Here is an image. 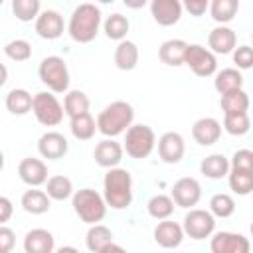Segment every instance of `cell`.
<instances>
[{
  "label": "cell",
  "instance_id": "4316f807",
  "mask_svg": "<svg viewBox=\"0 0 253 253\" xmlns=\"http://www.w3.org/2000/svg\"><path fill=\"white\" fill-rule=\"evenodd\" d=\"M4 105L6 109L12 113V115H28L32 111V105H34V97L26 91V89H12L6 93V99H4Z\"/></svg>",
  "mask_w": 253,
  "mask_h": 253
},
{
  "label": "cell",
  "instance_id": "8992f818",
  "mask_svg": "<svg viewBox=\"0 0 253 253\" xmlns=\"http://www.w3.org/2000/svg\"><path fill=\"white\" fill-rule=\"evenodd\" d=\"M123 146H125V152L134 160L148 158L156 146V134L148 125H142V123L130 125L125 132Z\"/></svg>",
  "mask_w": 253,
  "mask_h": 253
},
{
  "label": "cell",
  "instance_id": "277c9868",
  "mask_svg": "<svg viewBox=\"0 0 253 253\" xmlns=\"http://www.w3.org/2000/svg\"><path fill=\"white\" fill-rule=\"evenodd\" d=\"M71 206L75 215L83 221V223H101L105 219L107 213V200L103 194H99L93 188H81L77 192H73L71 196Z\"/></svg>",
  "mask_w": 253,
  "mask_h": 253
},
{
  "label": "cell",
  "instance_id": "1f68e13d",
  "mask_svg": "<svg viewBox=\"0 0 253 253\" xmlns=\"http://www.w3.org/2000/svg\"><path fill=\"white\" fill-rule=\"evenodd\" d=\"M89 97L79 91V89H71L65 93V99H63V109H65V115L71 119V117H77V115H83V113H89Z\"/></svg>",
  "mask_w": 253,
  "mask_h": 253
},
{
  "label": "cell",
  "instance_id": "ffe728a7",
  "mask_svg": "<svg viewBox=\"0 0 253 253\" xmlns=\"http://www.w3.org/2000/svg\"><path fill=\"white\" fill-rule=\"evenodd\" d=\"M36 34L42 40H57L63 34V18L57 10H43L36 18Z\"/></svg>",
  "mask_w": 253,
  "mask_h": 253
},
{
  "label": "cell",
  "instance_id": "8fae6325",
  "mask_svg": "<svg viewBox=\"0 0 253 253\" xmlns=\"http://www.w3.org/2000/svg\"><path fill=\"white\" fill-rule=\"evenodd\" d=\"M210 249L213 253H249L251 243L245 235L233 231H217L210 241Z\"/></svg>",
  "mask_w": 253,
  "mask_h": 253
},
{
  "label": "cell",
  "instance_id": "30bf717a",
  "mask_svg": "<svg viewBox=\"0 0 253 253\" xmlns=\"http://www.w3.org/2000/svg\"><path fill=\"white\" fill-rule=\"evenodd\" d=\"M170 196H172V200H174V204L178 208L190 210V208L198 206V202L202 198V186H200V182L196 178L186 176V178H180V180L174 182Z\"/></svg>",
  "mask_w": 253,
  "mask_h": 253
},
{
  "label": "cell",
  "instance_id": "f6af8a7d",
  "mask_svg": "<svg viewBox=\"0 0 253 253\" xmlns=\"http://www.w3.org/2000/svg\"><path fill=\"white\" fill-rule=\"evenodd\" d=\"M12 202L6 198V196H0V223H6L10 217H12Z\"/></svg>",
  "mask_w": 253,
  "mask_h": 253
},
{
  "label": "cell",
  "instance_id": "ee69618b",
  "mask_svg": "<svg viewBox=\"0 0 253 253\" xmlns=\"http://www.w3.org/2000/svg\"><path fill=\"white\" fill-rule=\"evenodd\" d=\"M14 243H16V233L6 223H2L0 225V251L10 253L14 249Z\"/></svg>",
  "mask_w": 253,
  "mask_h": 253
},
{
  "label": "cell",
  "instance_id": "ac0fdd59",
  "mask_svg": "<svg viewBox=\"0 0 253 253\" xmlns=\"http://www.w3.org/2000/svg\"><path fill=\"white\" fill-rule=\"evenodd\" d=\"M208 45L213 53L227 55L237 47V34L229 26L219 24L208 34Z\"/></svg>",
  "mask_w": 253,
  "mask_h": 253
},
{
  "label": "cell",
  "instance_id": "d6a6232c",
  "mask_svg": "<svg viewBox=\"0 0 253 253\" xmlns=\"http://www.w3.org/2000/svg\"><path fill=\"white\" fill-rule=\"evenodd\" d=\"M251 121L247 111H237V113H223V128L231 136H243L249 132Z\"/></svg>",
  "mask_w": 253,
  "mask_h": 253
},
{
  "label": "cell",
  "instance_id": "484cf974",
  "mask_svg": "<svg viewBox=\"0 0 253 253\" xmlns=\"http://www.w3.org/2000/svg\"><path fill=\"white\" fill-rule=\"evenodd\" d=\"M115 239L113 231L103 223H93L85 235V245L91 253H103L105 247Z\"/></svg>",
  "mask_w": 253,
  "mask_h": 253
},
{
  "label": "cell",
  "instance_id": "836d02e7",
  "mask_svg": "<svg viewBox=\"0 0 253 253\" xmlns=\"http://www.w3.org/2000/svg\"><path fill=\"white\" fill-rule=\"evenodd\" d=\"M174 200H172V196H166V194H156V196H152L150 200H148V204H146V210H148V215L150 217H154V219H166V217H170L172 213H174Z\"/></svg>",
  "mask_w": 253,
  "mask_h": 253
},
{
  "label": "cell",
  "instance_id": "83f0119b",
  "mask_svg": "<svg viewBox=\"0 0 253 253\" xmlns=\"http://www.w3.org/2000/svg\"><path fill=\"white\" fill-rule=\"evenodd\" d=\"M69 130L77 140H91L99 128H97V121L91 117V113H83V115L69 119Z\"/></svg>",
  "mask_w": 253,
  "mask_h": 253
},
{
  "label": "cell",
  "instance_id": "9c48e42d",
  "mask_svg": "<svg viewBox=\"0 0 253 253\" xmlns=\"http://www.w3.org/2000/svg\"><path fill=\"white\" fill-rule=\"evenodd\" d=\"M182 227H184V231L190 239L202 241V239L210 237L215 231V215L210 210L190 208V211L184 215Z\"/></svg>",
  "mask_w": 253,
  "mask_h": 253
},
{
  "label": "cell",
  "instance_id": "7dc6e473",
  "mask_svg": "<svg viewBox=\"0 0 253 253\" xmlns=\"http://www.w3.org/2000/svg\"><path fill=\"white\" fill-rule=\"evenodd\" d=\"M59 251H61V253H63V251H77V249H75V247H61V249H59Z\"/></svg>",
  "mask_w": 253,
  "mask_h": 253
},
{
  "label": "cell",
  "instance_id": "f546056e",
  "mask_svg": "<svg viewBox=\"0 0 253 253\" xmlns=\"http://www.w3.org/2000/svg\"><path fill=\"white\" fill-rule=\"evenodd\" d=\"M239 12V0H211L210 16L217 24H229Z\"/></svg>",
  "mask_w": 253,
  "mask_h": 253
},
{
  "label": "cell",
  "instance_id": "bcb514c9",
  "mask_svg": "<svg viewBox=\"0 0 253 253\" xmlns=\"http://www.w3.org/2000/svg\"><path fill=\"white\" fill-rule=\"evenodd\" d=\"M148 2H150V0H123V4H125L126 8H130V10H138V8H144Z\"/></svg>",
  "mask_w": 253,
  "mask_h": 253
},
{
  "label": "cell",
  "instance_id": "f35d334b",
  "mask_svg": "<svg viewBox=\"0 0 253 253\" xmlns=\"http://www.w3.org/2000/svg\"><path fill=\"white\" fill-rule=\"evenodd\" d=\"M210 211L215 217H229L235 211V200L229 194H213L210 200Z\"/></svg>",
  "mask_w": 253,
  "mask_h": 253
},
{
  "label": "cell",
  "instance_id": "7a4b0ae2",
  "mask_svg": "<svg viewBox=\"0 0 253 253\" xmlns=\"http://www.w3.org/2000/svg\"><path fill=\"white\" fill-rule=\"evenodd\" d=\"M99 28H101V10L95 4L83 2L71 12L67 32L73 42H77V43L93 42L99 34Z\"/></svg>",
  "mask_w": 253,
  "mask_h": 253
},
{
  "label": "cell",
  "instance_id": "7402d4cb",
  "mask_svg": "<svg viewBox=\"0 0 253 253\" xmlns=\"http://www.w3.org/2000/svg\"><path fill=\"white\" fill-rule=\"evenodd\" d=\"M229 170H231V162L221 152L210 154L200 162V172L210 180H221L229 174Z\"/></svg>",
  "mask_w": 253,
  "mask_h": 253
},
{
  "label": "cell",
  "instance_id": "2e32d148",
  "mask_svg": "<svg viewBox=\"0 0 253 253\" xmlns=\"http://www.w3.org/2000/svg\"><path fill=\"white\" fill-rule=\"evenodd\" d=\"M67 138L57 132V130H47L40 136L38 140V152L42 154V158H47V160H59L67 154Z\"/></svg>",
  "mask_w": 253,
  "mask_h": 253
},
{
  "label": "cell",
  "instance_id": "d590c367",
  "mask_svg": "<svg viewBox=\"0 0 253 253\" xmlns=\"http://www.w3.org/2000/svg\"><path fill=\"white\" fill-rule=\"evenodd\" d=\"M219 107L223 113H237L249 109V95L243 89H233L229 93H223L219 99Z\"/></svg>",
  "mask_w": 253,
  "mask_h": 253
},
{
  "label": "cell",
  "instance_id": "ba28073f",
  "mask_svg": "<svg viewBox=\"0 0 253 253\" xmlns=\"http://www.w3.org/2000/svg\"><path fill=\"white\" fill-rule=\"evenodd\" d=\"M184 65H188L192 69V73L198 77H211L217 73L215 53L200 43H188Z\"/></svg>",
  "mask_w": 253,
  "mask_h": 253
},
{
  "label": "cell",
  "instance_id": "cb8c5ba5",
  "mask_svg": "<svg viewBox=\"0 0 253 253\" xmlns=\"http://www.w3.org/2000/svg\"><path fill=\"white\" fill-rule=\"evenodd\" d=\"M24 211L32 213V215H42L45 211H49L51 208V198L47 192L43 190H26L22 194V200H20Z\"/></svg>",
  "mask_w": 253,
  "mask_h": 253
},
{
  "label": "cell",
  "instance_id": "f1b7e54d",
  "mask_svg": "<svg viewBox=\"0 0 253 253\" xmlns=\"http://www.w3.org/2000/svg\"><path fill=\"white\" fill-rule=\"evenodd\" d=\"M213 87L219 95L223 93H229L233 89H241L243 87V75L239 69L235 67H225L221 71L215 73V79H213Z\"/></svg>",
  "mask_w": 253,
  "mask_h": 253
},
{
  "label": "cell",
  "instance_id": "44dd1931",
  "mask_svg": "<svg viewBox=\"0 0 253 253\" xmlns=\"http://www.w3.org/2000/svg\"><path fill=\"white\" fill-rule=\"evenodd\" d=\"M55 249V241L51 231L36 227L30 229L24 237V251L26 253H51Z\"/></svg>",
  "mask_w": 253,
  "mask_h": 253
},
{
  "label": "cell",
  "instance_id": "ab89813d",
  "mask_svg": "<svg viewBox=\"0 0 253 253\" xmlns=\"http://www.w3.org/2000/svg\"><path fill=\"white\" fill-rule=\"evenodd\" d=\"M4 53L12 61H28L32 57V45L28 40H12L4 45Z\"/></svg>",
  "mask_w": 253,
  "mask_h": 253
},
{
  "label": "cell",
  "instance_id": "60d3db41",
  "mask_svg": "<svg viewBox=\"0 0 253 253\" xmlns=\"http://www.w3.org/2000/svg\"><path fill=\"white\" fill-rule=\"evenodd\" d=\"M229 162H231V170H247V172H253V150H249V148L235 150Z\"/></svg>",
  "mask_w": 253,
  "mask_h": 253
},
{
  "label": "cell",
  "instance_id": "681fc988",
  "mask_svg": "<svg viewBox=\"0 0 253 253\" xmlns=\"http://www.w3.org/2000/svg\"><path fill=\"white\" fill-rule=\"evenodd\" d=\"M249 229H251V237H253V223H251V227H249Z\"/></svg>",
  "mask_w": 253,
  "mask_h": 253
},
{
  "label": "cell",
  "instance_id": "b9f144b4",
  "mask_svg": "<svg viewBox=\"0 0 253 253\" xmlns=\"http://www.w3.org/2000/svg\"><path fill=\"white\" fill-rule=\"evenodd\" d=\"M233 63L237 69H251L253 67V47L251 45H239L233 49Z\"/></svg>",
  "mask_w": 253,
  "mask_h": 253
},
{
  "label": "cell",
  "instance_id": "9a60e30c",
  "mask_svg": "<svg viewBox=\"0 0 253 253\" xmlns=\"http://www.w3.org/2000/svg\"><path fill=\"white\" fill-rule=\"evenodd\" d=\"M18 176L24 184H28L30 188H38L42 184L47 182V166L42 158H24L18 164Z\"/></svg>",
  "mask_w": 253,
  "mask_h": 253
},
{
  "label": "cell",
  "instance_id": "7c38bea8",
  "mask_svg": "<svg viewBox=\"0 0 253 253\" xmlns=\"http://www.w3.org/2000/svg\"><path fill=\"white\" fill-rule=\"evenodd\" d=\"M184 12L182 0H150V14L158 26H174L180 22Z\"/></svg>",
  "mask_w": 253,
  "mask_h": 253
},
{
  "label": "cell",
  "instance_id": "7bdbcfd3",
  "mask_svg": "<svg viewBox=\"0 0 253 253\" xmlns=\"http://www.w3.org/2000/svg\"><path fill=\"white\" fill-rule=\"evenodd\" d=\"M210 2L211 0H182V6L190 16L200 18L206 14V10H210Z\"/></svg>",
  "mask_w": 253,
  "mask_h": 253
},
{
  "label": "cell",
  "instance_id": "6da1fadb",
  "mask_svg": "<svg viewBox=\"0 0 253 253\" xmlns=\"http://www.w3.org/2000/svg\"><path fill=\"white\" fill-rule=\"evenodd\" d=\"M103 196L113 210H126L132 204V176L126 168H107L103 178Z\"/></svg>",
  "mask_w": 253,
  "mask_h": 253
},
{
  "label": "cell",
  "instance_id": "d4e9b609",
  "mask_svg": "<svg viewBox=\"0 0 253 253\" xmlns=\"http://www.w3.org/2000/svg\"><path fill=\"white\" fill-rule=\"evenodd\" d=\"M115 65L121 71H132L138 65V47L130 40H121L115 47Z\"/></svg>",
  "mask_w": 253,
  "mask_h": 253
},
{
  "label": "cell",
  "instance_id": "d6986e66",
  "mask_svg": "<svg viewBox=\"0 0 253 253\" xmlns=\"http://www.w3.org/2000/svg\"><path fill=\"white\" fill-rule=\"evenodd\" d=\"M184 235H186L184 227L180 223H176V221H170L168 217L166 219H160L158 225L154 227V241L160 247H164V249L178 247L184 241Z\"/></svg>",
  "mask_w": 253,
  "mask_h": 253
},
{
  "label": "cell",
  "instance_id": "74e56055",
  "mask_svg": "<svg viewBox=\"0 0 253 253\" xmlns=\"http://www.w3.org/2000/svg\"><path fill=\"white\" fill-rule=\"evenodd\" d=\"M40 8H42L40 0H12V12H14L16 20H20V22L36 20L42 14Z\"/></svg>",
  "mask_w": 253,
  "mask_h": 253
},
{
  "label": "cell",
  "instance_id": "c3c4849f",
  "mask_svg": "<svg viewBox=\"0 0 253 253\" xmlns=\"http://www.w3.org/2000/svg\"><path fill=\"white\" fill-rule=\"evenodd\" d=\"M97 2H101V4H111V2H115V0H97Z\"/></svg>",
  "mask_w": 253,
  "mask_h": 253
},
{
  "label": "cell",
  "instance_id": "8d00e7d4",
  "mask_svg": "<svg viewBox=\"0 0 253 253\" xmlns=\"http://www.w3.org/2000/svg\"><path fill=\"white\" fill-rule=\"evenodd\" d=\"M227 182L233 194L237 196H249L253 192V172L247 170H229Z\"/></svg>",
  "mask_w": 253,
  "mask_h": 253
},
{
  "label": "cell",
  "instance_id": "4fadbf2b",
  "mask_svg": "<svg viewBox=\"0 0 253 253\" xmlns=\"http://www.w3.org/2000/svg\"><path fill=\"white\" fill-rule=\"evenodd\" d=\"M184 152H186V144L180 132L168 130L158 138V156L162 162L178 164L184 158Z\"/></svg>",
  "mask_w": 253,
  "mask_h": 253
},
{
  "label": "cell",
  "instance_id": "5bb4252c",
  "mask_svg": "<svg viewBox=\"0 0 253 253\" xmlns=\"http://www.w3.org/2000/svg\"><path fill=\"white\" fill-rule=\"evenodd\" d=\"M125 154V146L121 142H117L115 138L105 136L101 142H97L95 150H93V158L101 168H115L121 164Z\"/></svg>",
  "mask_w": 253,
  "mask_h": 253
},
{
  "label": "cell",
  "instance_id": "4dcf8cb0",
  "mask_svg": "<svg viewBox=\"0 0 253 253\" xmlns=\"http://www.w3.org/2000/svg\"><path fill=\"white\" fill-rule=\"evenodd\" d=\"M45 192L49 194L51 200H57V202H63L67 198L73 196V184L67 176L63 174H55V176H49L47 182H45Z\"/></svg>",
  "mask_w": 253,
  "mask_h": 253
},
{
  "label": "cell",
  "instance_id": "603a6c76",
  "mask_svg": "<svg viewBox=\"0 0 253 253\" xmlns=\"http://www.w3.org/2000/svg\"><path fill=\"white\" fill-rule=\"evenodd\" d=\"M186 49H188V43L184 40H166L158 49V57L162 63L170 67H180L184 65Z\"/></svg>",
  "mask_w": 253,
  "mask_h": 253
},
{
  "label": "cell",
  "instance_id": "5b68a950",
  "mask_svg": "<svg viewBox=\"0 0 253 253\" xmlns=\"http://www.w3.org/2000/svg\"><path fill=\"white\" fill-rule=\"evenodd\" d=\"M40 81L53 93H67L69 91V69L63 57L59 55H47L42 59L38 67Z\"/></svg>",
  "mask_w": 253,
  "mask_h": 253
},
{
  "label": "cell",
  "instance_id": "e0dca14e",
  "mask_svg": "<svg viewBox=\"0 0 253 253\" xmlns=\"http://www.w3.org/2000/svg\"><path fill=\"white\" fill-rule=\"evenodd\" d=\"M221 136V123L213 117H202L192 125V138L200 146H211Z\"/></svg>",
  "mask_w": 253,
  "mask_h": 253
},
{
  "label": "cell",
  "instance_id": "f907efd6",
  "mask_svg": "<svg viewBox=\"0 0 253 253\" xmlns=\"http://www.w3.org/2000/svg\"><path fill=\"white\" fill-rule=\"evenodd\" d=\"M251 42H253V34H251Z\"/></svg>",
  "mask_w": 253,
  "mask_h": 253
},
{
  "label": "cell",
  "instance_id": "e575fe53",
  "mask_svg": "<svg viewBox=\"0 0 253 253\" xmlns=\"http://www.w3.org/2000/svg\"><path fill=\"white\" fill-rule=\"evenodd\" d=\"M128 28H130V24H128L126 16H123V14H119V12H117V14H111V16L103 22L105 36H107L109 40H113V42L125 40L126 34H128Z\"/></svg>",
  "mask_w": 253,
  "mask_h": 253
},
{
  "label": "cell",
  "instance_id": "52a82bcc",
  "mask_svg": "<svg viewBox=\"0 0 253 253\" xmlns=\"http://www.w3.org/2000/svg\"><path fill=\"white\" fill-rule=\"evenodd\" d=\"M32 113L36 117V121L43 126H57L63 121L65 109L63 105L57 101V97L53 95V91H40L34 95V105H32Z\"/></svg>",
  "mask_w": 253,
  "mask_h": 253
},
{
  "label": "cell",
  "instance_id": "3957f363",
  "mask_svg": "<svg viewBox=\"0 0 253 253\" xmlns=\"http://www.w3.org/2000/svg\"><path fill=\"white\" fill-rule=\"evenodd\" d=\"M134 121V109L126 101H113L97 115V128L103 136L115 138L125 134Z\"/></svg>",
  "mask_w": 253,
  "mask_h": 253
}]
</instances>
